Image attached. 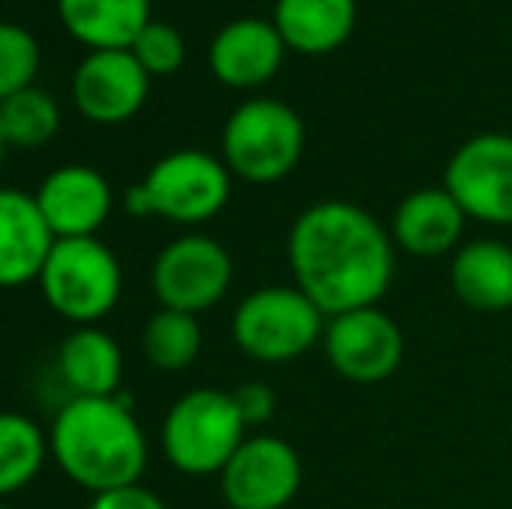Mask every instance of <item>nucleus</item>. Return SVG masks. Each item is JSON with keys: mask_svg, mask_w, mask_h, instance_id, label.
Returning a JSON list of instances; mask_svg holds the SVG:
<instances>
[{"mask_svg": "<svg viewBox=\"0 0 512 509\" xmlns=\"http://www.w3.org/2000/svg\"><path fill=\"white\" fill-rule=\"evenodd\" d=\"M394 252L391 231L363 206L342 199L307 206L286 238L293 286L321 307L324 318L377 307L391 290Z\"/></svg>", "mask_w": 512, "mask_h": 509, "instance_id": "nucleus-1", "label": "nucleus"}, {"mask_svg": "<svg viewBox=\"0 0 512 509\" xmlns=\"http://www.w3.org/2000/svg\"><path fill=\"white\" fill-rule=\"evenodd\" d=\"M49 457L91 496L136 485L147 471L150 447L133 415V398H67L49 426Z\"/></svg>", "mask_w": 512, "mask_h": 509, "instance_id": "nucleus-2", "label": "nucleus"}, {"mask_svg": "<svg viewBox=\"0 0 512 509\" xmlns=\"http://www.w3.org/2000/svg\"><path fill=\"white\" fill-rule=\"evenodd\" d=\"M307 126L293 105L279 98H248L223 123L220 157L234 178L272 185L293 175L304 157Z\"/></svg>", "mask_w": 512, "mask_h": 509, "instance_id": "nucleus-3", "label": "nucleus"}, {"mask_svg": "<svg viewBox=\"0 0 512 509\" xmlns=\"http://www.w3.org/2000/svg\"><path fill=\"white\" fill-rule=\"evenodd\" d=\"M244 440L248 426L237 412L234 394L216 387L185 391L168 408L161 426V450L168 464L192 478L220 475Z\"/></svg>", "mask_w": 512, "mask_h": 509, "instance_id": "nucleus-4", "label": "nucleus"}, {"mask_svg": "<svg viewBox=\"0 0 512 509\" xmlns=\"http://www.w3.org/2000/svg\"><path fill=\"white\" fill-rule=\"evenodd\" d=\"M324 311L300 286H262L237 304L230 335L255 363H293L324 339Z\"/></svg>", "mask_w": 512, "mask_h": 509, "instance_id": "nucleus-5", "label": "nucleus"}, {"mask_svg": "<svg viewBox=\"0 0 512 509\" xmlns=\"http://www.w3.org/2000/svg\"><path fill=\"white\" fill-rule=\"evenodd\" d=\"M39 290L74 328L98 325L122 297V265L102 238H63L42 265Z\"/></svg>", "mask_w": 512, "mask_h": 509, "instance_id": "nucleus-6", "label": "nucleus"}, {"mask_svg": "<svg viewBox=\"0 0 512 509\" xmlns=\"http://www.w3.org/2000/svg\"><path fill=\"white\" fill-rule=\"evenodd\" d=\"M140 185L154 206V217H164L192 231V227L209 224L230 203L234 175L223 164V157L209 154V150L182 147L157 157Z\"/></svg>", "mask_w": 512, "mask_h": 509, "instance_id": "nucleus-7", "label": "nucleus"}, {"mask_svg": "<svg viewBox=\"0 0 512 509\" xmlns=\"http://www.w3.org/2000/svg\"><path fill=\"white\" fill-rule=\"evenodd\" d=\"M234 283V258L216 238L189 231L168 241L150 265V290L171 311L203 314L227 297Z\"/></svg>", "mask_w": 512, "mask_h": 509, "instance_id": "nucleus-8", "label": "nucleus"}, {"mask_svg": "<svg viewBox=\"0 0 512 509\" xmlns=\"http://www.w3.org/2000/svg\"><path fill=\"white\" fill-rule=\"evenodd\" d=\"M443 189L467 220L512 227V133H478L446 161Z\"/></svg>", "mask_w": 512, "mask_h": 509, "instance_id": "nucleus-9", "label": "nucleus"}, {"mask_svg": "<svg viewBox=\"0 0 512 509\" xmlns=\"http://www.w3.org/2000/svg\"><path fill=\"white\" fill-rule=\"evenodd\" d=\"M321 342L331 370L352 384L387 381L405 360V335L380 307H356L328 318Z\"/></svg>", "mask_w": 512, "mask_h": 509, "instance_id": "nucleus-10", "label": "nucleus"}, {"mask_svg": "<svg viewBox=\"0 0 512 509\" xmlns=\"http://www.w3.org/2000/svg\"><path fill=\"white\" fill-rule=\"evenodd\" d=\"M304 485V464L283 436L255 433L220 471V492L230 509H290Z\"/></svg>", "mask_w": 512, "mask_h": 509, "instance_id": "nucleus-11", "label": "nucleus"}, {"mask_svg": "<svg viewBox=\"0 0 512 509\" xmlns=\"http://www.w3.org/2000/svg\"><path fill=\"white\" fill-rule=\"evenodd\" d=\"M154 77L140 67L129 49H95L84 53V60L74 67L70 77V98L77 112L95 126H122L150 98Z\"/></svg>", "mask_w": 512, "mask_h": 509, "instance_id": "nucleus-12", "label": "nucleus"}, {"mask_svg": "<svg viewBox=\"0 0 512 509\" xmlns=\"http://www.w3.org/2000/svg\"><path fill=\"white\" fill-rule=\"evenodd\" d=\"M32 196L56 241L98 238L115 206L112 182L91 164H63L49 171Z\"/></svg>", "mask_w": 512, "mask_h": 509, "instance_id": "nucleus-13", "label": "nucleus"}, {"mask_svg": "<svg viewBox=\"0 0 512 509\" xmlns=\"http://www.w3.org/2000/svg\"><path fill=\"white\" fill-rule=\"evenodd\" d=\"M286 42L272 18H234L209 42V70L223 88L258 91L283 70Z\"/></svg>", "mask_w": 512, "mask_h": 509, "instance_id": "nucleus-14", "label": "nucleus"}, {"mask_svg": "<svg viewBox=\"0 0 512 509\" xmlns=\"http://www.w3.org/2000/svg\"><path fill=\"white\" fill-rule=\"evenodd\" d=\"M56 238L32 192L0 185V290L39 283Z\"/></svg>", "mask_w": 512, "mask_h": 509, "instance_id": "nucleus-15", "label": "nucleus"}, {"mask_svg": "<svg viewBox=\"0 0 512 509\" xmlns=\"http://www.w3.org/2000/svg\"><path fill=\"white\" fill-rule=\"evenodd\" d=\"M467 213L443 189H415L398 203L391 220V238L401 252L415 258H443L460 245Z\"/></svg>", "mask_w": 512, "mask_h": 509, "instance_id": "nucleus-16", "label": "nucleus"}, {"mask_svg": "<svg viewBox=\"0 0 512 509\" xmlns=\"http://www.w3.org/2000/svg\"><path fill=\"white\" fill-rule=\"evenodd\" d=\"M122 349L105 328L81 325L56 349V377L70 398H112L122 394Z\"/></svg>", "mask_w": 512, "mask_h": 509, "instance_id": "nucleus-17", "label": "nucleus"}, {"mask_svg": "<svg viewBox=\"0 0 512 509\" xmlns=\"http://www.w3.org/2000/svg\"><path fill=\"white\" fill-rule=\"evenodd\" d=\"M356 0H276L272 25L279 28L286 49L300 56H328L356 32Z\"/></svg>", "mask_w": 512, "mask_h": 509, "instance_id": "nucleus-18", "label": "nucleus"}, {"mask_svg": "<svg viewBox=\"0 0 512 509\" xmlns=\"http://www.w3.org/2000/svg\"><path fill=\"white\" fill-rule=\"evenodd\" d=\"M450 286L460 304L481 314L512 311V248L499 238H478L457 248Z\"/></svg>", "mask_w": 512, "mask_h": 509, "instance_id": "nucleus-19", "label": "nucleus"}, {"mask_svg": "<svg viewBox=\"0 0 512 509\" xmlns=\"http://www.w3.org/2000/svg\"><path fill=\"white\" fill-rule=\"evenodd\" d=\"M56 18L63 32L95 49H129L136 35L154 21L150 0H56Z\"/></svg>", "mask_w": 512, "mask_h": 509, "instance_id": "nucleus-20", "label": "nucleus"}, {"mask_svg": "<svg viewBox=\"0 0 512 509\" xmlns=\"http://www.w3.org/2000/svg\"><path fill=\"white\" fill-rule=\"evenodd\" d=\"M49 457V433L21 412H0V499L18 496L39 478Z\"/></svg>", "mask_w": 512, "mask_h": 509, "instance_id": "nucleus-21", "label": "nucleus"}, {"mask_svg": "<svg viewBox=\"0 0 512 509\" xmlns=\"http://www.w3.org/2000/svg\"><path fill=\"white\" fill-rule=\"evenodd\" d=\"M203 353V325L199 314L157 307L143 325V356L154 370L182 374Z\"/></svg>", "mask_w": 512, "mask_h": 509, "instance_id": "nucleus-22", "label": "nucleus"}, {"mask_svg": "<svg viewBox=\"0 0 512 509\" xmlns=\"http://www.w3.org/2000/svg\"><path fill=\"white\" fill-rule=\"evenodd\" d=\"M0 126L11 143V150H42L56 140L63 126V109L49 91L39 84L18 91L7 102H0Z\"/></svg>", "mask_w": 512, "mask_h": 509, "instance_id": "nucleus-23", "label": "nucleus"}, {"mask_svg": "<svg viewBox=\"0 0 512 509\" xmlns=\"http://www.w3.org/2000/svg\"><path fill=\"white\" fill-rule=\"evenodd\" d=\"M42 67V49L28 28L0 21V102L32 88Z\"/></svg>", "mask_w": 512, "mask_h": 509, "instance_id": "nucleus-24", "label": "nucleus"}, {"mask_svg": "<svg viewBox=\"0 0 512 509\" xmlns=\"http://www.w3.org/2000/svg\"><path fill=\"white\" fill-rule=\"evenodd\" d=\"M129 53L140 60V67L147 70L150 77H171L185 67L189 60V46H185V35L178 32L171 21H161L154 18L140 35L136 42L129 46Z\"/></svg>", "mask_w": 512, "mask_h": 509, "instance_id": "nucleus-25", "label": "nucleus"}, {"mask_svg": "<svg viewBox=\"0 0 512 509\" xmlns=\"http://www.w3.org/2000/svg\"><path fill=\"white\" fill-rule=\"evenodd\" d=\"M230 394H234L237 412H241L248 429H262L265 422H272V415H276V391L265 381H244Z\"/></svg>", "mask_w": 512, "mask_h": 509, "instance_id": "nucleus-26", "label": "nucleus"}, {"mask_svg": "<svg viewBox=\"0 0 512 509\" xmlns=\"http://www.w3.org/2000/svg\"><path fill=\"white\" fill-rule=\"evenodd\" d=\"M88 509H168V506H164V499L157 492H150L147 485L136 482L112 492H98V496H91Z\"/></svg>", "mask_w": 512, "mask_h": 509, "instance_id": "nucleus-27", "label": "nucleus"}, {"mask_svg": "<svg viewBox=\"0 0 512 509\" xmlns=\"http://www.w3.org/2000/svg\"><path fill=\"white\" fill-rule=\"evenodd\" d=\"M122 210H126L129 217H136V220L154 217V206H150V199H147V192H143V185H129L126 196H122Z\"/></svg>", "mask_w": 512, "mask_h": 509, "instance_id": "nucleus-28", "label": "nucleus"}, {"mask_svg": "<svg viewBox=\"0 0 512 509\" xmlns=\"http://www.w3.org/2000/svg\"><path fill=\"white\" fill-rule=\"evenodd\" d=\"M7 150H11V143H7V136H4V126H0V171H4V161H7Z\"/></svg>", "mask_w": 512, "mask_h": 509, "instance_id": "nucleus-29", "label": "nucleus"}, {"mask_svg": "<svg viewBox=\"0 0 512 509\" xmlns=\"http://www.w3.org/2000/svg\"><path fill=\"white\" fill-rule=\"evenodd\" d=\"M0 509H18V506H11V503H0Z\"/></svg>", "mask_w": 512, "mask_h": 509, "instance_id": "nucleus-30", "label": "nucleus"}]
</instances>
